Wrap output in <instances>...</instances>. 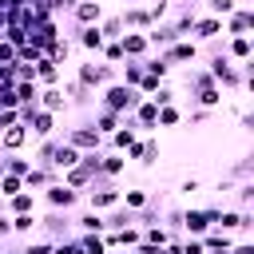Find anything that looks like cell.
<instances>
[{
	"label": "cell",
	"instance_id": "6da1fadb",
	"mask_svg": "<svg viewBox=\"0 0 254 254\" xmlns=\"http://www.w3.org/2000/svg\"><path fill=\"white\" fill-rule=\"evenodd\" d=\"M139 99H143L139 87H127V83H119V79L107 83V87H99V107H111V111H119V115H131Z\"/></svg>",
	"mask_w": 254,
	"mask_h": 254
},
{
	"label": "cell",
	"instance_id": "7a4b0ae2",
	"mask_svg": "<svg viewBox=\"0 0 254 254\" xmlns=\"http://www.w3.org/2000/svg\"><path fill=\"white\" fill-rule=\"evenodd\" d=\"M214 218H218V206H187L183 218H179V230L190 234V238H202L214 226Z\"/></svg>",
	"mask_w": 254,
	"mask_h": 254
},
{
	"label": "cell",
	"instance_id": "3957f363",
	"mask_svg": "<svg viewBox=\"0 0 254 254\" xmlns=\"http://www.w3.org/2000/svg\"><path fill=\"white\" fill-rule=\"evenodd\" d=\"M64 143H71L75 151H103V143H107V139H103L91 123H75V127H67V131H64Z\"/></svg>",
	"mask_w": 254,
	"mask_h": 254
},
{
	"label": "cell",
	"instance_id": "277c9868",
	"mask_svg": "<svg viewBox=\"0 0 254 254\" xmlns=\"http://www.w3.org/2000/svg\"><path fill=\"white\" fill-rule=\"evenodd\" d=\"M40 194H44V202H48L52 210H71V206L79 202V190H71V187H67V183H60V179H56V183H48Z\"/></svg>",
	"mask_w": 254,
	"mask_h": 254
},
{
	"label": "cell",
	"instance_id": "5b68a950",
	"mask_svg": "<svg viewBox=\"0 0 254 254\" xmlns=\"http://www.w3.org/2000/svg\"><path fill=\"white\" fill-rule=\"evenodd\" d=\"M83 198H87V206H91V210H99V214H107L111 206H119V198H123V190H119L115 183H103V187H91V190H83Z\"/></svg>",
	"mask_w": 254,
	"mask_h": 254
},
{
	"label": "cell",
	"instance_id": "8992f818",
	"mask_svg": "<svg viewBox=\"0 0 254 254\" xmlns=\"http://www.w3.org/2000/svg\"><path fill=\"white\" fill-rule=\"evenodd\" d=\"M67 210H48V214H36V230H44V238H67Z\"/></svg>",
	"mask_w": 254,
	"mask_h": 254
},
{
	"label": "cell",
	"instance_id": "52a82bcc",
	"mask_svg": "<svg viewBox=\"0 0 254 254\" xmlns=\"http://www.w3.org/2000/svg\"><path fill=\"white\" fill-rule=\"evenodd\" d=\"M56 87L64 91L67 111H75V107H91V99H95V91H91V87H83L79 79H64V83H56Z\"/></svg>",
	"mask_w": 254,
	"mask_h": 254
},
{
	"label": "cell",
	"instance_id": "ba28073f",
	"mask_svg": "<svg viewBox=\"0 0 254 254\" xmlns=\"http://www.w3.org/2000/svg\"><path fill=\"white\" fill-rule=\"evenodd\" d=\"M163 60H167V67H175V64H194V60H198V44H194V40H175L171 48H163Z\"/></svg>",
	"mask_w": 254,
	"mask_h": 254
},
{
	"label": "cell",
	"instance_id": "9c48e42d",
	"mask_svg": "<svg viewBox=\"0 0 254 254\" xmlns=\"http://www.w3.org/2000/svg\"><path fill=\"white\" fill-rule=\"evenodd\" d=\"M24 127H28L36 139H48V135H56V115H52V111H44V107H32V111H28V119H24Z\"/></svg>",
	"mask_w": 254,
	"mask_h": 254
},
{
	"label": "cell",
	"instance_id": "30bf717a",
	"mask_svg": "<svg viewBox=\"0 0 254 254\" xmlns=\"http://www.w3.org/2000/svg\"><path fill=\"white\" fill-rule=\"evenodd\" d=\"M28 139H32V131H28L24 123H12V127H4V131H0V155L24 151V147H28Z\"/></svg>",
	"mask_w": 254,
	"mask_h": 254
},
{
	"label": "cell",
	"instance_id": "8fae6325",
	"mask_svg": "<svg viewBox=\"0 0 254 254\" xmlns=\"http://www.w3.org/2000/svg\"><path fill=\"white\" fill-rule=\"evenodd\" d=\"M119 20H123V28L127 32H147L155 20H151V12H147V4H127L123 12H119Z\"/></svg>",
	"mask_w": 254,
	"mask_h": 254
},
{
	"label": "cell",
	"instance_id": "7c38bea8",
	"mask_svg": "<svg viewBox=\"0 0 254 254\" xmlns=\"http://www.w3.org/2000/svg\"><path fill=\"white\" fill-rule=\"evenodd\" d=\"M226 24H222V32L226 36H250V28H254V12L250 8H234L230 16H222Z\"/></svg>",
	"mask_w": 254,
	"mask_h": 254
},
{
	"label": "cell",
	"instance_id": "4fadbf2b",
	"mask_svg": "<svg viewBox=\"0 0 254 254\" xmlns=\"http://www.w3.org/2000/svg\"><path fill=\"white\" fill-rule=\"evenodd\" d=\"M218 32H222V16H202V20H194V24H190V36H187V40L206 44V40H214Z\"/></svg>",
	"mask_w": 254,
	"mask_h": 254
},
{
	"label": "cell",
	"instance_id": "5bb4252c",
	"mask_svg": "<svg viewBox=\"0 0 254 254\" xmlns=\"http://www.w3.org/2000/svg\"><path fill=\"white\" fill-rule=\"evenodd\" d=\"M60 36H64V32H60V24H56V20H48V24H36V28L28 32V44H36L40 52H48Z\"/></svg>",
	"mask_w": 254,
	"mask_h": 254
},
{
	"label": "cell",
	"instance_id": "9a60e30c",
	"mask_svg": "<svg viewBox=\"0 0 254 254\" xmlns=\"http://www.w3.org/2000/svg\"><path fill=\"white\" fill-rule=\"evenodd\" d=\"M119 48H123L127 60H143V56H151V44H147L143 32H123V36H119Z\"/></svg>",
	"mask_w": 254,
	"mask_h": 254
},
{
	"label": "cell",
	"instance_id": "2e32d148",
	"mask_svg": "<svg viewBox=\"0 0 254 254\" xmlns=\"http://www.w3.org/2000/svg\"><path fill=\"white\" fill-rule=\"evenodd\" d=\"M71 20H75V28H83V24H99V20H103V4H95V0H79V4L71 8Z\"/></svg>",
	"mask_w": 254,
	"mask_h": 254
},
{
	"label": "cell",
	"instance_id": "e0dca14e",
	"mask_svg": "<svg viewBox=\"0 0 254 254\" xmlns=\"http://www.w3.org/2000/svg\"><path fill=\"white\" fill-rule=\"evenodd\" d=\"M60 71H64V67H60L52 56H40V60H36V83H40V87H56V83H60Z\"/></svg>",
	"mask_w": 254,
	"mask_h": 254
},
{
	"label": "cell",
	"instance_id": "ac0fdd59",
	"mask_svg": "<svg viewBox=\"0 0 254 254\" xmlns=\"http://www.w3.org/2000/svg\"><path fill=\"white\" fill-rule=\"evenodd\" d=\"M44 111H52V115H67V99H64V91L60 87H40V99H36Z\"/></svg>",
	"mask_w": 254,
	"mask_h": 254
},
{
	"label": "cell",
	"instance_id": "d6986e66",
	"mask_svg": "<svg viewBox=\"0 0 254 254\" xmlns=\"http://www.w3.org/2000/svg\"><path fill=\"white\" fill-rule=\"evenodd\" d=\"M119 123H123V115H119V111H111V107H95V115H91V127H95L103 139H107Z\"/></svg>",
	"mask_w": 254,
	"mask_h": 254
},
{
	"label": "cell",
	"instance_id": "ffe728a7",
	"mask_svg": "<svg viewBox=\"0 0 254 254\" xmlns=\"http://www.w3.org/2000/svg\"><path fill=\"white\" fill-rule=\"evenodd\" d=\"M8 214H36V190H16L12 198H4Z\"/></svg>",
	"mask_w": 254,
	"mask_h": 254
},
{
	"label": "cell",
	"instance_id": "44dd1931",
	"mask_svg": "<svg viewBox=\"0 0 254 254\" xmlns=\"http://www.w3.org/2000/svg\"><path fill=\"white\" fill-rule=\"evenodd\" d=\"M123 171H127V155H123V151H107V147H103V159H99V175L115 179V175H123Z\"/></svg>",
	"mask_w": 254,
	"mask_h": 254
},
{
	"label": "cell",
	"instance_id": "7402d4cb",
	"mask_svg": "<svg viewBox=\"0 0 254 254\" xmlns=\"http://www.w3.org/2000/svg\"><path fill=\"white\" fill-rule=\"evenodd\" d=\"M56 179H60V183H67V187H71V190H79V194H83V190L91 187V175H87V171H83L79 163H75V167H67V171H60Z\"/></svg>",
	"mask_w": 254,
	"mask_h": 254
},
{
	"label": "cell",
	"instance_id": "603a6c76",
	"mask_svg": "<svg viewBox=\"0 0 254 254\" xmlns=\"http://www.w3.org/2000/svg\"><path fill=\"white\" fill-rule=\"evenodd\" d=\"M48 183H56V171H48V167H28V175H24V190H44Z\"/></svg>",
	"mask_w": 254,
	"mask_h": 254
},
{
	"label": "cell",
	"instance_id": "cb8c5ba5",
	"mask_svg": "<svg viewBox=\"0 0 254 254\" xmlns=\"http://www.w3.org/2000/svg\"><path fill=\"white\" fill-rule=\"evenodd\" d=\"M75 44H79L83 52H99V48H103V36H99L95 24H83V28H75Z\"/></svg>",
	"mask_w": 254,
	"mask_h": 254
},
{
	"label": "cell",
	"instance_id": "d4e9b609",
	"mask_svg": "<svg viewBox=\"0 0 254 254\" xmlns=\"http://www.w3.org/2000/svg\"><path fill=\"white\" fill-rule=\"evenodd\" d=\"M75 163H79V151H75L71 143H60L56 155H52V171L60 175V171H67V167H75Z\"/></svg>",
	"mask_w": 254,
	"mask_h": 254
},
{
	"label": "cell",
	"instance_id": "484cf974",
	"mask_svg": "<svg viewBox=\"0 0 254 254\" xmlns=\"http://www.w3.org/2000/svg\"><path fill=\"white\" fill-rule=\"evenodd\" d=\"M159 155H163V151H159V139H155V131H151L147 139H139V167H147V171H151V167L159 163Z\"/></svg>",
	"mask_w": 254,
	"mask_h": 254
},
{
	"label": "cell",
	"instance_id": "4316f807",
	"mask_svg": "<svg viewBox=\"0 0 254 254\" xmlns=\"http://www.w3.org/2000/svg\"><path fill=\"white\" fill-rule=\"evenodd\" d=\"M71 222H75V230H79V234H103V214H99V210H91V206H87L79 218H71Z\"/></svg>",
	"mask_w": 254,
	"mask_h": 254
},
{
	"label": "cell",
	"instance_id": "83f0119b",
	"mask_svg": "<svg viewBox=\"0 0 254 254\" xmlns=\"http://www.w3.org/2000/svg\"><path fill=\"white\" fill-rule=\"evenodd\" d=\"M143 75H147V79H155V83H163V79L171 75V67H167V60H163V56H143Z\"/></svg>",
	"mask_w": 254,
	"mask_h": 254
},
{
	"label": "cell",
	"instance_id": "f1b7e54d",
	"mask_svg": "<svg viewBox=\"0 0 254 254\" xmlns=\"http://www.w3.org/2000/svg\"><path fill=\"white\" fill-rule=\"evenodd\" d=\"M12 91H16V107H20V103H36V99H40V83H36V79H16V83H12ZM36 107H40V103H36Z\"/></svg>",
	"mask_w": 254,
	"mask_h": 254
},
{
	"label": "cell",
	"instance_id": "f546056e",
	"mask_svg": "<svg viewBox=\"0 0 254 254\" xmlns=\"http://www.w3.org/2000/svg\"><path fill=\"white\" fill-rule=\"evenodd\" d=\"M119 202H123L127 210H135V214H139V210H147V206H151V190H147V187H131Z\"/></svg>",
	"mask_w": 254,
	"mask_h": 254
},
{
	"label": "cell",
	"instance_id": "4dcf8cb0",
	"mask_svg": "<svg viewBox=\"0 0 254 254\" xmlns=\"http://www.w3.org/2000/svg\"><path fill=\"white\" fill-rule=\"evenodd\" d=\"M139 79H143V60H123L119 64V83L139 87Z\"/></svg>",
	"mask_w": 254,
	"mask_h": 254
},
{
	"label": "cell",
	"instance_id": "1f68e13d",
	"mask_svg": "<svg viewBox=\"0 0 254 254\" xmlns=\"http://www.w3.org/2000/svg\"><path fill=\"white\" fill-rule=\"evenodd\" d=\"M246 218H250V210H238V206H234V210H218L214 226H218V230H238Z\"/></svg>",
	"mask_w": 254,
	"mask_h": 254
},
{
	"label": "cell",
	"instance_id": "d6a6232c",
	"mask_svg": "<svg viewBox=\"0 0 254 254\" xmlns=\"http://www.w3.org/2000/svg\"><path fill=\"white\" fill-rule=\"evenodd\" d=\"M95 28H99V36H103V40H119V36L127 32V28H123V20H119V12H115V16H103Z\"/></svg>",
	"mask_w": 254,
	"mask_h": 254
},
{
	"label": "cell",
	"instance_id": "836d02e7",
	"mask_svg": "<svg viewBox=\"0 0 254 254\" xmlns=\"http://www.w3.org/2000/svg\"><path fill=\"white\" fill-rule=\"evenodd\" d=\"M194 99H198V107H206V111H210V107H218V103H222V87H218V83H206V87H198V91H194Z\"/></svg>",
	"mask_w": 254,
	"mask_h": 254
},
{
	"label": "cell",
	"instance_id": "e575fe53",
	"mask_svg": "<svg viewBox=\"0 0 254 254\" xmlns=\"http://www.w3.org/2000/svg\"><path fill=\"white\" fill-rule=\"evenodd\" d=\"M28 167H32V155H20V151H12V155H4V171L8 175H28Z\"/></svg>",
	"mask_w": 254,
	"mask_h": 254
},
{
	"label": "cell",
	"instance_id": "d590c367",
	"mask_svg": "<svg viewBox=\"0 0 254 254\" xmlns=\"http://www.w3.org/2000/svg\"><path fill=\"white\" fill-rule=\"evenodd\" d=\"M99 56H103V64H111V67H119V64L127 60V56H123V48H119V40H103Z\"/></svg>",
	"mask_w": 254,
	"mask_h": 254
},
{
	"label": "cell",
	"instance_id": "8d00e7d4",
	"mask_svg": "<svg viewBox=\"0 0 254 254\" xmlns=\"http://www.w3.org/2000/svg\"><path fill=\"white\" fill-rule=\"evenodd\" d=\"M75 242H79V250H83V254H107L103 234H75Z\"/></svg>",
	"mask_w": 254,
	"mask_h": 254
},
{
	"label": "cell",
	"instance_id": "74e56055",
	"mask_svg": "<svg viewBox=\"0 0 254 254\" xmlns=\"http://www.w3.org/2000/svg\"><path fill=\"white\" fill-rule=\"evenodd\" d=\"M230 60H250V36H230Z\"/></svg>",
	"mask_w": 254,
	"mask_h": 254
},
{
	"label": "cell",
	"instance_id": "f35d334b",
	"mask_svg": "<svg viewBox=\"0 0 254 254\" xmlns=\"http://www.w3.org/2000/svg\"><path fill=\"white\" fill-rule=\"evenodd\" d=\"M183 119V111L175 107V103H167V107H159V115H155V127H175Z\"/></svg>",
	"mask_w": 254,
	"mask_h": 254
},
{
	"label": "cell",
	"instance_id": "ab89813d",
	"mask_svg": "<svg viewBox=\"0 0 254 254\" xmlns=\"http://www.w3.org/2000/svg\"><path fill=\"white\" fill-rule=\"evenodd\" d=\"M16 190H24V179H20V175H8V171H4V175H0V198H12Z\"/></svg>",
	"mask_w": 254,
	"mask_h": 254
},
{
	"label": "cell",
	"instance_id": "60d3db41",
	"mask_svg": "<svg viewBox=\"0 0 254 254\" xmlns=\"http://www.w3.org/2000/svg\"><path fill=\"white\" fill-rule=\"evenodd\" d=\"M147 99H151L155 107H167V103H175V87H171V83H159V87H155Z\"/></svg>",
	"mask_w": 254,
	"mask_h": 254
},
{
	"label": "cell",
	"instance_id": "b9f144b4",
	"mask_svg": "<svg viewBox=\"0 0 254 254\" xmlns=\"http://www.w3.org/2000/svg\"><path fill=\"white\" fill-rule=\"evenodd\" d=\"M12 234H36V214H12Z\"/></svg>",
	"mask_w": 254,
	"mask_h": 254
},
{
	"label": "cell",
	"instance_id": "7bdbcfd3",
	"mask_svg": "<svg viewBox=\"0 0 254 254\" xmlns=\"http://www.w3.org/2000/svg\"><path fill=\"white\" fill-rule=\"evenodd\" d=\"M238 8V0H206V12L210 16H230Z\"/></svg>",
	"mask_w": 254,
	"mask_h": 254
},
{
	"label": "cell",
	"instance_id": "ee69618b",
	"mask_svg": "<svg viewBox=\"0 0 254 254\" xmlns=\"http://www.w3.org/2000/svg\"><path fill=\"white\" fill-rule=\"evenodd\" d=\"M20 254H52V238H36V242H28Z\"/></svg>",
	"mask_w": 254,
	"mask_h": 254
},
{
	"label": "cell",
	"instance_id": "f6af8a7d",
	"mask_svg": "<svg viewBox=\"0 0 254 254\" xmlns=\"http://www.w3.org/2000/svg\"><path fill=\"white\" fill-rule=\"evenodd\" d=\"M179 254H206V250H202V238H190V234H187L183 246H179Z\"/></svg>",
	"mask_w": 254,
	"mask_h": 254
},
{
	"label": "cell",
	"instance_id": "bcb514c9",
	"mask_svg": "<svg viewBox=\"0 0 254 254\" xmlns=\"http://www.w3.org/2000/svg\"><path fill=\"white\" fill-rule=\"evenodd\" d=\"M0 64H16V48H12L4 36H0Z\"/></svg>",
	"mask_w": 254,
	"mask_h": 254
},
{
	"label": "cell",
	"instance_id": "7dc6e473",
	"mask_svg": "<svg viewBox=\"0 0 254 254\" xmlns=\"http://www.w3.org/2000/svg\"><path fill=\"white\" fill-rule=\"evenodd\" d=\"M12 234V214L4 210V202H0V238H8Z\"/></svg>",
	"mask_w": 254,
	"mask_h": 254
},
{
	"label": "cell",
	"instance_id": "c3c4849f",
	"mask_svg": "<svg viewBox=\"0 0 254 254\" xmlns=\"http://www.w3.org/2000/svg\"><path fill=\"white\" fill-rule=\"evenodd\" d=\"M0 107H16V91L12 87H0Z\"/></svg>",
	"mask_w": 254,
	"mask_h": 254
},
{
	"label": "cell",
	"instance_id": "681fc988",
	"mask_svg": "<svg viewBox=\"0 0 254 254\" xmlns=\"http://www.w3.org/2000/svg\"><path fill=\"white\" fill-rule=\"evenodd\" d=\"M179 190H183V194H194V190H198V179H194V175H190V179H183V183H179Z\"/></svg>",
	"mask_w": 254,
	"mask_h": 254
},
{
	"label": "cell",
	"instance_id": "f907efd6",
	"mask_svg": "<svg viewBox=\"0 0 254 254\" xmlns=\"http://www.w3.org/2000/svg\"><path fill=\"white\" fill-rule=\"evenodd\" d=\"M230 254H254V246H250V238H242V242H234V246H230Z\"/></svg>",
	"mask_w": 254,
	"mask_h": 254
},
{
	"label": "cell",
	"instance_id": "816d5d0a",
	"mask_svg": "<svg viewBox=\"0 0 254 254\" xmlns=\"http://www.w3.org/2000/svg\"><path fill=\"white\" fill-rule=\"evenodd\" d=\"M206 119H210V111H206V107H198V111H190V123H206Z\"/></svg>",
	"mask_w": 254,
	"mask_h": 254
},
{
	"label": "cell",
	"instance_id": "f5cc1de1",
	"mask_svg": "<svg viewBox=\"0 0 254 254\" xmlns=\"http://www.w3.org/2000/svg\"><path fill=\"white\" fill-rule=\"evenodd\" d=\"M4 28H8V12L0 8V32H4Z\"/></svg>",
	"mask_w": 254,
	"mask_h": 254
},
{
	"label": "cell",
	"instance_id": "db71d44e",
	"mask_svg": "<svg viewBox=\"0 0 254 254\" xmlns=\"http://www.w3.org/2000/svg\"><path fill=\"white\" fill-rule=\"evenodd\" d=\"M75 4H79V0H64V12H71V8H75Z\"/></svg>",
	"mask_w": 254,
	"mask_h": 254
},
{
	"label": "cell",
	"instance_id": "11a10c76",
	"mask_svg": "<svg viewBox=\"0 0 254 254\" xmlns=\"http://www.w3.org/2000/svg\"><path fill=\"white\" fill-rule=\"evenodd\" d=\"M0 175H4V155H0Z\"/></svg>",
	"mask_w": 254,
	"mask_h": 254
},
{
	"label": "cell",
	"instance_id": "9f6ffc18",
	"mask_svg": "<svg viewBox=\"0 0 254 254\" xmlns=\"http://www.w3.org/2000/svg\"><path fill=\"white\" fill-rule=\"evenodd\" d=\"M123 4H143V0H123Z\"/></svg>",
	"mask_w": 254,
	"mask_h": 254
},
{
	"label": "cell",
	"instance_id": "6f0895ef",
	"mask_svg": "<svg viewBox=\"0 0 254 254\" xmlns=\"http://www.w3.org/2000/svg\"><path fill=\"white\" fill-rule=\"evenodd\" d=\"M75 254H83V250H79V246H75Z\"/></svg>",
	"mask_w": 254,
	"mask_h": 254
},
{
	"label": "cell",
	"instance_id": "680465c9",
	"mask_svg": "<svg viewBox=\"0 0 254 254\" xmlns=\"http://www.w3.org/2000/svg\"><path fill=\"white\" fill-rule=\"evenodd\" d=\"M95 4H107V0H95Z\"/></svg>",
	"mask_w": 254,
	"mask_h": 254
},
{
	"label": "cell",
	"instance_id": "91938a15",
	"mask_svg": "<svg viewBox=\"0 0 254 254\" xmlns=\"http://www.w3.org/2000/svg\"><path fill=\"white\" fill-rule=\"evenodd\" d=\"M0 202H4V198H0Z\"/></svg>",
	"mask_w": 254,
	"mask_h": 254
}]
</instances>
